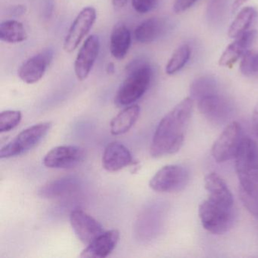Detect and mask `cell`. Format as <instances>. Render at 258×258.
I'll return each mask as SVG.
<instances>
[{"mask_svg": "<svg viewBox=\"0 0 258 258\" xmlns=\"http://www.w3.org/2000/svg\"><path fill=\"white\" fill-rule=\"evenodd\" d=\"M193 105L194 100L185 98L161 119L151 143L152 157L160 158L179 152L185 140Z\"/></svg>", "mask_w": 258, "mask_h": 258, "instance_id": "6da1fadb", "label": "cell"}, {"mask_svg": "<svg viewBox=\"0 0 258 258\" xmlns=\"http://www.w3.org/2000/svg\"><path fill=\"white\" fill-rule=\"evenodd\" d=\"M197 105L201 114L216 123L226 121L232 112L230 102L219 93L197 101Z\"/></svg>", "mask_w": 258, "mask_h": 258, "instance_id": "8fae6325", "label": "cell"}, {"mask_svg": "<svg viewBox=\"0 0 258 258\" xmlns=\"http://www.w3.org/2000/svg\"><path fill=\"white\" fill-rule=\"evenodd\" d=\"M199 0H175L173 10L175 13H182L191 8Z\"/></svg>", "mask_w": 258, "mask_h": 258, "instance_id": "f1b7e54d", "label": "cell"}, {"mask_svg": "<svg viewBox=\"0 0 258 258\" xmlns=\"http://www.w3.org/2000/svg\"><path fill=\"white\" fill-rule=\"evenodd\" d=\"M80 181L75 176H64L54 179L42 185L38 195L43 199H55L67 197L79 189Z\"/></svg>", "mask_w": 258, "mask_h": 258, "instance_id": "2e32d148", "label": "cell"}, {"mask_svg": "<svg viewBox=\"0 0 258 258\" xmlns=\"http://www.w3.org/2000/svg\"><path fill=\"white\" fill-rule=\"evenodd\" d=\"M205 188L208 198L234 205L233 196L225 181L216 173H210L205 177Z\"/></svg>", "mask_w": 258, "mask_h": 258, "instance_id": "ac0fdd59", "label": "cell"}, {"mask_svg": "<svg viewBox=\"0 0 258 258\" xmlns=\"http://www.w3.org/2000/svg\"><path fill=\"white\" fill-rule=\"evenodd\" d=\"M114 71H115V66H114V63H108L106 67L107 73L112 75V74H114Z\"/></svg>", "mask_w": 258, "mask_h": 258, "instance_id": "d6a6232c", "label": "cell"}, {"mask_svg": "<svg viewBox=\"0 0 258 258\" xmlns=\"http://www.w3.org/2000/svg\"><path fill=\"white\" fill-rule=\"evenodd\" d=\"M152 78V70L148 64L136 67L123 81L116 93L114 103L117 107L129 106L147 91Z\"/></svg>", "mask_w": 258, "mask_h": 258, "instance_id": "3957f363", "label": "cell"}, {"mask_svg": "<svg viewBox=\"0 0 258 258\" xmlns=\"http://www.w3.org/2000/svg\"><path fill=\"white\" fill-rule=\"evenodd\" d=\"M240 72L245 76L258 73V52L248 50L241 57Z\"/></svg>", "mask_w": 258, "mask_h": 258, "instance_id": "4316f807", "label": "cell"}, {"mask_svg": "<svg viewBox=\"0 0 258 258\" xmlns=\"http://www.w3.org/2000/svg\"><path fill=\"white\" fill-rule=\"evenodd\" d=\"M100 41L96 35L88 37L83 44L75 59V72L79 81H85L99 55Z\"/></svg>", "mask_w": 258, "mask_h": 258, "instance_id": "7c38bea8", "label": "cell"}, {"mask_svg": "<svg viewBox=\"0 0 258 258\" xmlns=\"http://www.w3.org/2000/svg\"><path fill=\"white\" fill-rule=\"evenodd\" d=\"M0 39L8 43H22L28 39V33L20 22L5 21L0 25Z\"/></svg>", "mask_w": 258, "mask_h": 258, "instance_id": "7402d4cb", "label": "cell"}, {"mask_svg": "<svg viewBox=\"0 0 258 258\" xmlns=\"http://www.w3.org/2000/svg\"><path fill=\"white\" fill-rule=\"evenodd\" d=\"M256 12L252 7H247L241 10L235 20L231 24L228 30V36L230 38L235 39L247 31L249 27L256 18Z\"/></svg>", "mask_w": 258, "mask_h": 258, "instance_id": "603a6c76", "label": "cell"}, {"mask_svg": "<svg viewBox=\"0 0 258 258\" xmlns=\"http://www.w3.org/2000/svg\"><path fill=\"white\" fill-rule=\"evenodd\" d=\"M70 222L77 237L86 245L105 232L96 219L81 209H75L71 213Z\"/></svg>", "mask_w": 258, "mask_h": 258, "instance_id": "9c48e42d", "label": "cell"}, {"mask_svg": "<svg viewBox=\"0 0 258 258\" xmlns=\"http://www.w3.org/2000/svg\"><path fill=\"white\" fill-rule=\"evenodd\" d=\"M229 0H211L207 8V19L211 25H219L224 20Z\"/></svg>", "mask_w": 258, "mask_h": 258, "instance_id": "d4e9b609", "label": "cell"}, {"mask_svg": "<svg viewBox=\"0 0 258 258\" xmlns=\"http://www.w3.org/2000/svg\"><path fill=\"white\" fill-rule=\"evenodd\" d=\"M86 152L78 146H60L49 151L43 158V164L52 169H70L80 165Z\"/></svg>", "mask_w": 258, "mask_h": 258, "instance_id": "ba28073f", "label": "cell"}, {"mask_svg": "<svg viewBox=\"0 0 258 258\" xmlns=\"http://www.w3.org/2000/svg\"><path fill=\"white\" fill-rule=\"evenodd\" d=\"M51 127V122H43L24 130L8 144L2 147L0 158H14L29 152L44 139Z\"/></svg>", "mask_w": 258, "mask_h": 258, "instance_id": "277c9868", "label": "cell"}, {"mask_svg": "<svg viewBox=\"0 0 258 258\" xmlns=\"http://www.w3.org/2000/svg\"><path fill=\"white\" fill-rule=\"evenodd\" d=\"M248 0H234L233 4L232 6V13L235 14L238 11L240 8L247 2Z\"/></svg>", "mask_w": 258, "mask_h": 258, "instance_id": "4dcf8cb0", "label": "cell"}, {"mask_svg": "<svg viewBox=\"0 0 258 258\" xmlns=\"http://www.w3.org/2000/svg\"><path fill=\"white\" fill-rule=\"evenodd\" d=\"M127 1L128 0H112V4L114 7L120 9L123 8L126 5Z\"/></svg>", "mask_w": 258, "mask_h": 258, "instance_id": "1f68e13d", "label": "cell"}, {"mask_svg": "<svg viewBox=\"0 0 258 258\" xmlns=\"http://www.w3.org/2000/svg\"><path fill=\"white\" fill-rule=\"evenodd\" d=\"M189 171L179 164H170L160 169L149 182L152 190L158 192H173L185 188L189 181Z\"/></svg>", "mask_w": 258, "mask_h": 258, "instance_id": "5b68a950", "label": "cell"}, {"mask_svg": "<svg viewBox=\"0 0 258 258\" xmlns=\"http://www.w3.org/2000/svg\"><path fill=\"white\" fill-rule=\"evenodd\" d=\"M140 114L138 105H131L123 108L111 120L110 130L112 135L119 136L127 133L135 124Z\"/></svg>", "mask_w": 258, "mask_h": 258, "instance_id": "ffe728a7", "label": "cell"}, {"mask_svg": "<svg viewBox=\"0 0 258 258\" xmlns=\"http://www.w3.org/2000/svg\"><path fill=\"white\" fill-rule=\"evenodd\" d=\"M166 23L158 18H151L140 24L134 31V37L138 43H150L159 38L165 31Z\"/></svg>", "mask_w": 258, "mask_h": 258, "instance_id": "d6986e66", "label": "cell"}, {"mask_svg": "<svg viewBox=\"0 0 258 258\" xmlns=\"http://www.w3.org/2000/svg\"><path fill=\"white\" fill-rule=\"evenodd\" d=\"M131 33L124 24L114 25L110 37V52L115 59L122 60L127 55L131 47Z\"/></svg>", "mask_w": 258, "mask_h": 258, "instance_id": "e0dca14e", "label": "cell"}, {"mask_svg": "<svg viewBox=\"0 0 258 258\" xmlns=\"http://www.w3.org/2000/svg\"><path fill=\"white\" fill-rule=\"evenodd\" d=\"M53 55V51L45 49L27 60L18 72L20 79L28 84L39 82L50 66Z\"/></svg>", "mask_w": 258, "mask_h": 258, "instance_id": "30bf717a", "label": "cell"}, {"mask_svg": "<svg viewBox=\"0 0 258 258\" xmlns=\"http://www.w3.org/2000/svg\"><path fill=\"white\" fill-rule=\"evenodd\" d=\"M256 37V31H247L235 39L225 49L219 59V64L231 69L248 51Z\"/></svg>", "mask_w": 258, "mask_h": 258, "instance_id": "9a60e30c", "label": "cell"}, {"mask_svg": "<svg viewBox=\"0 0 258 258\" xmlns=\"http://www.w3.org/2000/svg\"><path fill=\"white\" fill-rule=\"evenodd\" d=\"M134 163L129 149L119 142H111L102 155V167L108 172H117Z\"/></svg>", "mask_w": 258, "mask_h": 258, "instance_id": "4fadbf2b", "label": "cell"}, {"mask_svg": "<svg viewBox=\"0 0 258 258\" xmlns=\"http://www.w3.org/2000/svg\"><path fill=\"white\" fill-rule=\"evenodd\" d=\"M219 93L217 80L211 75H205L196 78L190 85V97L197 101Z\"/></svg>", "mask_w": 258, "mask_h": 258, "instance_id": "44dd1931", "label": "cell"}, {"mask_svg": "<svg viewBox=\"0 0 258 258\" xmlns=\"http://www.w3.org/2000/svg\"><path fill=\"white\" fill-rule=\"evenodd\" d=\"M199 215L203 227L214 235H222L233 225V205L208 198L199 207Z\"/></svg>", "mask_w": 258, "mask_h": 258, "instance_id": "7a4b0ae2", "label": "cell"}, {"mask_svg": "<svg viewBox=\"0 0 258 258\" xmlns=\"http://www.w3.org/2000/svg\"><path fill=\"white\" fill-rule=\"evenodd\" d=\"M252 130L255 136L258 137V101L253 110L251 119Z\"/></svg>", "mask_w": 258, "mask_h": 258, "instance_id": "f546056e", "label": "cell"}, {"mask_svg": "<svg viewBox=\"0 0 258 258\" xmlns=\"http://www.w3.org/2000/svg\"><path fill=\"white\" fill-rule=\"evenodd\" d=\"M156 0H132V7L137 13L146 14L155 7Z\"/></svg>", "mask_w": 258, "mask_h": 258, "instance_id": "83f0119b", "label": "cell"}, {"mask_svg": "<svg viewBox=\"0 0 258 258\" xmlns=\"http://www.w3.org/2000/svg\"><path fill=\"white\" fill-rule=\"evenodd\" d=\"M191 56V49L188 44H183L175 50L165 68L167 75H173L186 64Z\"/></svg>", "mask_w": 258, "mask_h": 258, "instance_id": "cb8c5ba5", "label": "cell"}, {"mask_svg": "<svg viewBox=\"0 0 258 258\" xmlns=\"http://www.w3.org/2000/svg\"><path fill=\"white\" fill-rule=\"evenodd\" d=\"M119 239L120 232L117 229L105 231L81 252V257H106L114 250Z\"/></svg>", "mask_w": 258, "mask_h": 258, "instance_id": "5bb4252c", "label": "cell"}, {"mask_svg": "<svg viewBox=\"0 0 258 258\" xmlns=\"http://www.w3.org/2000/svg\"><path fill=\"white\" fill-rule=\"evenodd\" d=\"M96 20V11L93 7H86L80 12L64 39L63 48L66 52L70 53L78 47Z\"/></svg>", "mask_w": 258, "mask_h": 258, "instance_id": "52a82bcc", "label": "cell"}, {"mask_svg": "<svg viewBox=\"0 0 258 258\" xmlns=\"http://www.w3.org/2000/svg\"><path fill=\"white\" fill-rule=\"evenodd\" d=\"M244 137L240 123L237 121L229 123L211 148V155L216 162H226L235 158Z\"/></svg>", "mask_w": 258, "mask_h": 258, "instance_id": "8992f818", "label": "cell"}, {"mask_svg": "<svg viewBox=\"0 0 258 258\" xmlns=\"http://www.w3.org/2000/svg\"><path fill=\"white\" fill-rule=\"evenodd\" d=\"M22 114L17 110H7L0 114V132L6 133L12 131L20 123Z\"/></svg>", "mask_w": 258, "mask_h": 258, "instance_id": "484cf974", "label": "cell"}]
</instances>
